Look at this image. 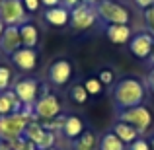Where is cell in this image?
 Masks as SVG:
<instances>
[{
    "label": "cell",
    "mask_w": 154,
    "mask_h": 150,
    "mask_svg": "<svg viewBox=\"0 0 154 150\" xmlns=\"http://www.w3.org/2000/svg\"><path fill=\"white\" fill-rule=\"evenodd\" d=\"M144 98H146V90H144L143 82L137 78H121L113 88V103H115L117 111L143 105Z\"/></svg>",
    "instance_id": "cell-1"
},
{
    "label": "cell",
    "mask_w": 154,
    "mask_h": 150,
    "mask_svg": "<svg viewBox=\"0 0 154 150\" xmlns=\"http://www.w3.org/2000/svg\"><path fill=\"white\" fill-rule=\"evenodd\" d=\"M94 6H96V12H98V18L103 20L107 26L109 23L129 26V22H131V12L115 0H98Z\"/></svg>",
    "instance_id": "cell-2"
},
{
    "label": "cell",
    "mask_w": 154,
    "mask_h": 150,
    "mask_svg": "<svg viewBox=\"0 0 154 150\" xmlns=\"http://www.w3.org/2000/svg\"><path fill=\"white\" fill-rule=\"evenodd\" d=\"M31 121L23 115L22 111L20 113H10V115H0V140H14L23 136L26 133V127L29 125Z\"/></svg>",
    "instance_id": "cell-3"
},
{
    "label": "cell",
    "mask_w": 154,
    "mask_h": 150,
    "mask_svg": "<svg viewBox=\"0 0 154 150\" xmlns=\"http://www.w3.org/2000/svg\"><path fill=\"white\" fill-rule=\"evenodd\" d=\"M0 22L4 26H22L27 22V10L22 0H0Z\"/></svg>",
    "instance_id": "cell-4"
},
{
    "label": "cell",
    "mask_w": 154,
    "mask_h": 150,
    "mask_svg": "<svg viewBox=\"0 0 154 150\" xmlns=\"http://www.w3.org/2000/svg\"><path fill=\"white\" fill-rule=\"evenodd\" d=\"M96 20H98V12H96L94 4H78L76 8L70 10V23L68 26L76 31H86L90 27H94Z\"/></svg>",
    "instance_id": "cell-5"
},
{
    "label": "cell",
    "mask_w": 154,
    "mask_h": 150,
    "mask_svg": "<svg viewBox=\"0 0 154 150\" xmlns=\"http://www.w3.org/2000/svg\"><path fill=\"white\" fill-rule=\"evenodd\" d=\"M119 121H125V123L133 125V127L139 131V135H144L146 129L152 125V113L148 111L144 105H137V107L131 109H123V111L117 113Z\"/></svg>",
    "instance_id": "cell-6"
},
{
    "label": "cell",
    "mask_w": 154,
    "mask_h": 150,
    "mask_svg": "<svg viewBox=\"0 0 154 150\" xmlns=\"http://www.w3.org/2000/svg\"><path fill=\"white\" fill-rule=\"evenodd\" d=\"M33 109H35L37 119L51 121L60 115V101L55 94H45L41 98H37V101L33 103Z\"/></svg>",
    "instance_id": "cell-7"
},
{
    "label": "cell",
    "mask_w": 154,
    "mask_h": 150,
    "mask_svg": "<svg viewBox=\"0 0 154 150\" xmlns=\"http://www.w3.org/2000/svg\"><path fill=\"white\" fill-rule=\"evenodd\" d=\"M14 94L18 96V99L23 105H33L37 101V94H39V82L35 78H22L14 84Z\"/></svg>",
    "instance_id": "cell-8"
},
{
    "label": "cell",
    "mask_w": 154,
    "mask_h": 150,
    "mask_svg": "<svg viewBox=\"0 0 154 150\" xmlns=\"http://www.w3.org/2000/svg\"><path fill=\"white\" fill-rule=\"evenodd\" d=\"M152 47H154V35H150L148 31L133 35L131 41H129V51H131V55L137 57V59H143V60L150 57Z\"/></svg>",
    "instance_id": "cell-9"
},
{
    "label": "cell",
    "mask_w": 154,
    "mask_h": 150,
    "mask_svg": "<svg viewBox=\"0 0 154 150\" xmlns=\"http://www.w3.org/2000/svg\"><path fill=\"white\" fill-rule=\"evenodd\" d=\"M72 76V64L66 59H59L49 66V80L55 86H64Z\"/></svg>",
    "instance_id": "cell-10"
},
{
    "label": "cell",
    "mask_w": 154,
    "mask_h": 150,
    "mask_svg": "<svg viewBox=\"0 0 154 150\" xmlns=\"http://www.w3.org/2000/svg\"><path fill=\"white\" fill-rule=\"evenodd\" d=\"M22 47V35H20V27L18 26H8L4 27V33L0 37V51L12 55Z\"/></svg>",
    "instance_id": "cell-11"
},
{
    "label": "cell",
    "mask_w": 154,
    "mask_h": 150,
    "mask_svg": "<svg viewBox=\"0 0 154 150\" xmlns=\"http://www.w3.org/2000/svg\"><path fill=\"white\" fill-rule=\"evenodd\" d=\"M12 63L20 68V70H33L37 66V51L27 49V47H20L16 53H12Z\"/></svg>",
    "instance_id": "cell-12"
},
{
    "label": "cell",
    "mask_w": 154,
    "mask_h": 150,
    "mask_svg": "<svg viewBox=\"0 0 154 150\" xmlns=\"http://www.w3.org/2000/svg\"><path fill=\"white\" fill-rule=\"evenodd\" d=\"M45 22L49 26H55V27H64L70 23V10L64 6H55V8H47L45 14H43Z\"/></svg>",
    "instance_id": "cell-13"
},
{
    "label": "cell",
    "mask_w": 154,
    "mask_h": 150,
    "mask_svg": "<svg viewBox=\"0 0 154 150\" xmlns=\"http://www.w3.org/2000/svg\"><path fill=\"white\" fill-rule=\"evenodd\" d=\"M105 37L109 39L115 45H123V43H129L133 37V31L129 26H121V23H109L105 27Z\"/></svg>",
    "instance_id": "cell-14"
},
{
    "label": "cell",
    "mask_w": 154,
    "mask_h": 150,
    "mask_svg": "<svg viewBox=\"0 0 154 150\" xmlns=\"http://www.w3.org/2000/svg\"><path fill=\"white\" fill-rule=\"evenodd\" d=\"M20 35H22V47L35 49L39 43V31L31 22H26L20 26Z\"/></svg>",
    "instance_id": "cell-15"
},
{
    "label": "cell",
    "mask_w": 154,
    "mask_h": 150,
    "mask_svg": "<svg viewBox=\"0 0 154 150\" xmlns=\"http://www.w3.org/2000/svg\"><path fill=\"white\" fill-rule=\"evenodd\" d=\"M113 133H115L125 144H131V142H135V140L139 139V131H137L133 125L125 123V121H119V119H117L115 125H113Z\"/></svg>",
    "instance_id": "cell-16"
},
{
    "label": "cell",
    "mask_w": 154,
    "mask_h": 150,
    "mask_svg": "<svg viewBox=\"0 0 154 150\" xmlns=\"http://www.w3.org/2000/svg\"><path fill=\"white\" fill-rule=\"evenodd\" d=\"M84 131H86V129H84V123H82V119H80V117H76V115H68L66 117L64 127H63V135L66 136V139L76 140Z\"/></svg>",
    "instance_id": "cell-17"
},
{
    "label": "cell",
    "mask_w": 154,
    "mask_h": 150,
    "mask_svg": "<svg viewBox=\"0 0 154 150\" xmlns=\"http://www.w3.org/2000/svg\"><path fill=\"white\" fill-rule=\"evenodd\" d=\"M98 148H100V150H127L125 142H123V140H121L113 131L105 133V135L102 136V140H100Z\"/></svg>",
    "instance_id": "cell-18"
},
{
    "label": "cell",
    "mask_w": 154,
    "mask_h": 150,
    "mask_svg": "<svg viewBox=\"0 0 154 150\" xmlns=\"http://www.w3.org/2000/svg\"><path fill=\"white\" fill-rule=\"evenodd\" d=\"M96 146H98V140L92 131H84L74 140V150H96Z\"/></svg>",
    "instance_id": "cell-19"
},
{
    "label": "cell",
    "mask_w": 154,
    "mask_h": 150,
    "mask_svg": "<svg viewBox=\"0 0 154 150\" xmlns=\"http://www.w3.org/2000/svg\"><path fill=\"white\" fill-rule=\"evenodd\" d=\"M43 135H45V129H43V125L37 123V121H31L26 127V133H23V136H26L27 140H31V142H35V144L43 139Z\"/></svg>",
    "instance_id": "cell-20"
},
{
    "label": "cell",
    "mask_w": 154,
    "mask_h": 150,
    "mask_svg": "<svg viewBox=\"0 0 154 150\" xmlns=\"http://www.w3.org/2000/svg\"><path fill=\"white\" fill-rule=\"evenodd\" d=\"M88 98H90V94L86 92V88H84V84H74L70 90V99L74 101V103H86Z\"/></svg>",
    "instance_id": "cell-21"
},
{
    "label": "cell",
    "mask_w": 154,
    "mask_h": 150,
    "mask_svg": "<svg viewBox=\"0 0 154 150\" xmlns=\"http://www.w3.org/2000/svg\"><path fill=\"white\" fill-rule=\"evenodd\" d=\"M64 121H66V117H64V115H59V117H55V119H51V121H43L41 125H43V129H45V131L57 133V131H63Z\"/></svg>",
    "instance_id": "cell-22"
},
{
    "label": "cell",
    "mask_w": 154,
    "mask_h": 150,
    "mask_svg": "<svg viewBox=\"0 0 154 150\" xmlns=\"http://www.w3.org/2000/svg\"><path fill=\"white\" fill-rule=\"evenodd\" d=\"M55 140H57V135H55V133L45 131L43 139L39 140L35 146H37V150H51V148H55Z\"/></svg>",
    "instance_id": "cell-23"
},
{
    "label": "cell",
    "mask_w": 154,
    "mask_h": 150,
    "mask_svg": "<svg viewBox=\"0 0 154 150\" xmlns=\"http://www.w3.org/2000/svg\"><path fill=\"white\" fill-rule=\"evenodd\" d=\"M10 84H12V70L0 64V92L10 90Z\"/></svg>",
    "instance_id": "cell-24"
},
{
    "label": "cell",
    "mask_w": 154,
    "mask_h": 150,
    "mask_svg": "<svg viewBox=\"0 0 154 150\" xmlns=\"http://www.w3.org/2000/svg\"><path fill=\"white\" fill-rule=\"evenodd\" d=\"M84 88H86V92H88L90 96H98V94H102L103 84L100 82L98 78H88L86 82H84Z\"/></svg>",
    "instance_id": "cell-25"
},
{
    "label": "cell",
    "mask_w": 154,
    "mask_h": 150,
    "mask_svg": "<svg viewBox=\"0 0 154 150\" xmlns=\"http://www.w3.org/2000/svg\"><path fill=\"white\" fill-rule=\"evenodd\" d=\"M144 26H146L148 33L154 35V6H150V8L144 10Z\"/></svg>",
    "instance_id": "cell-26"
},
{
    "label": "cell",
    "mask_w": 154,
    "mask_h": 150,
    "mask_svg": "<svg viewBox=\"0 0 154 150\" xmlns=\"http://www.w3.org/2000/svg\"><path fill=\"white\" fill-rule=\"evenodd\" d=\"M113 70H109V68H103V70H100V74H98V80L102 84H105V86H109V84L113 82Z\"/></svg>",
    "instance_id": "cell-27"
},
{
    "label": "cell",
    "mask_w": 154,
    "mask_h": 150,
    "mask_svg": "<svg viewBox=\"0 0 154 150\" xmlns=\"http://www.w3.org/2000/svg\"><path fill=\"white\" fill-rule=\"evenodd\" d=\"M129 150H150V142H146L144 139H137L135 142H131L129 144Z\"/></svg>",
    "instance_id": "cell-28"
},
{
    "label": "cell",
    "mask_w": 154,
    "mask_h": 150,
    "mask_svg": "<svg viewBox=\"0 0 154 150\" xmlns=\"http://www.w3.org/2000/svg\"><path fill=\"white\" fill-rule=\"evenodd\" d=\"M22 4H23V8H26L27 12H37L39 6H41L39 0H22Z\"/></svg>",
    "instance_id": "cell-29"
},
{
    "label": "cell",
    "mask_w": 154,
    "mask_h": 150,
    "mask_svg": "<svg viewBox=\"0 0 154 150\" xmlns=\"http://www.w3.org/2000/svg\"><path fill=\"white\" fill-rule=\"evenodd\" d=\"M78 4H82V0H60V6L68 8V10H72V8H76Z\"/></svg>",
    "instance_id": "cell-30"
},
{
    "label": "cell",
    "mask_w": 154,
    "mask_h": 150,
    "mask_svg": "<svg viewBox=\"0 0 154 150\" xmlns=\"http://www.w3.org/2000/svg\"><path fill=\"white\" fill-rule=\"evenodd\" d=\"M137 8H140V10H146V8L154 6V0H135Z\"/></svg>",
    "instance_id": "cell-31"
},
{
    "label": "cell",
    "mask_w": 154,
    "mask_h": 150,
    "mask_svg": "<svg viewBox=\"0 0 154 150\" xmlns=\"http://www.w3.org/2000/svg\"><path fill=\"white\" fill-rule=\"evenodd\" d=\"M45 8H55V6H60V0H39Z\"/></svg>",
    "instance_id": "cell-32"
},
{
    "label": "cell",
    "mask_w": 154,
    "mask_h": 150,
    "mask_svg": "<svg viewBox=\"0 0 154 150\" xmlns=\"http://www.w3.org/2000/svg\"><path fill=\"white\" fill-rule=\"evenodd\" d=\"M0 150H12V148L8 146V142H6V140H0Z\"/></svg>",
    "instance_id": "cell-33"
},
{
    "label": "cell",
    "mask_w": 154,
    "mask_h": 150,
    "mask_svg": "<svg viewBox=\"0 0 154 150\" xmlns=\"http://www.w3.org/2000/svg\"><path fill=\"white\" fill-rule=\"evenodd\" d=\"M148 63L154 64V47H152V53H150V57H148Z\"/></svg>",
    "instance_id": "cell-34"
},
{
    "label": "cell",
    "mask_w": 154,
    "mask_h": 150,
    "mask_svg": "<svg viewBox=\"0 0 154 150\" xmlns=\"http://www.w3.org/2000/svg\"><path fill=\"white\" fill-rule=\"evenodd\" d=\"M4 27H6V26H4V23L0 22V37H2V33H4Z\"/></svg>",
    "instance_id": "cell-35"
},
{
    "label": "cell",
    "mask_w": 154,
    "mask_h": 150,
    "mask_svg": "<svg viewBox=\"0 0 154 150\" xmlns=\"http://www.w3.org/2000/svg\"><path fill=\"white\" fill-rule=\"evenodd\" d=\"M148 80H150V84L154 82V68H152V72H150V76H148Z\"/></svg>",
    "instance_id": "cell-36"
},
{
    "label": "cell",
    "mask_w": 154,
    "mask_h": 150,
    "mask_svg": "<svg viewBox=\"0 0 154 150\" xmlns=\"http://www.w3.org/2000/svg\"><path fill=\"white\" fill-rule=\"evenodd\" d=\"M82 2H86V4H96L98 0H82Z\"/></svg>",
    "instance_id": "cell-37"
},
{
    "label": "cell",
    "mask_w": 154,
    "mask_h": 150,
    "mask_svg": "<svg viewBox=\"0 0 154 150\" xmlns=\"http://www.w3.org/2000/svg\"><path fill=\"white\" fill-rule=\"evenodd\" d=\"M150 150H154V139H152V142H150Z\"/></svg>",
    "instance_id": "cell-38"
},
{
    "label": "cell",
    "mask_w": 154,
    "mask_h": 150,
    "mask_svg": "<svg viewBox=\"0 0 154 150\" xmlns=\"http://www.w3.org/2000/svg\"><path fill=\"white\" fill-rule=\"evenodd\" d=\"M150 88H152V90H154V82H152V84H150Z\"/></svg>",
    "instance_id": "cell-39"
},
{
    "label": "cell",
    "mask_w": 154,
    "mask_h": 150,
    "mask_svg": "<svg viewBox=\"0 0 154 150\" xmlns=\"http://www.w3.org/2000/svg\"><path fill=\"white\" fill-rule=\"evenodd\" d=\"M51 150H55V148H51Z\"/></svg>",
    "instance_id": "cell-40"
}]
</instances>
